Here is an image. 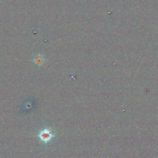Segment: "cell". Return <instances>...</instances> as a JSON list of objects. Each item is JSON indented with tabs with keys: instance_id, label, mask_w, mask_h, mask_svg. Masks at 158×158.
Returning <instances> with one entry per match:
<instances>
[{
	"instance_id": "cell-1",
	"label": "cell",
	"mask_w": 158,
	"mask_h": 158,
	"mask_svg": "<svg viewBox=\"0 0 158 158\" xmlns=\"http://www.w3.org/2000/svg\"><path fill=\"white\" fill-rule=\"evenodd\" d=\"M54 135H52L51 131L48 129H44L42 130L39 134V137L44 142L49 141Z\"/></svg>"
}]
</instances>
